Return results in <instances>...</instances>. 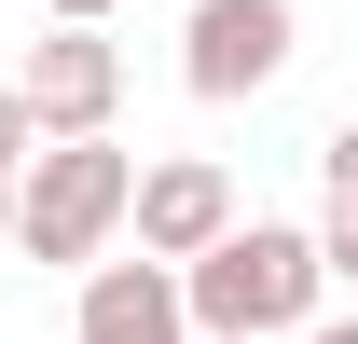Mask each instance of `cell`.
Listing matches in <instances>:
<instances>
[{"mask_svg":"<svg viewBox=\"0 0 358 344\" xmlns=\"http://www.w3.org/2000/svg\"><path fill=\"white\" fill-rule=\"evenodd\" d=\"M179 303H193V344H275L331 317V261L303 220H234L207 261H179Z\"/></svg>","mask_w":358,"mask_h":344,"instance_id":"obj_1","label":"cell"},{"mask_svg":"<svg viewBox=\"0 0 358 344\" xmlns=\"http://www.w3.org/2000/svg\"><path fill=\"white\" fill-rule=\"evenodd\" d=\"M124 207H138V152H110V138H42L28 179H14V248L96 275L110 234H124Z\"/></svg>","mask_w":358,"mask_h":344,"instance_id":"obj_2","label":"cell"},{"mask_svg":"<svg viewBox=\"0 0 358 344\" xmlns=\"http://www.w3.org/2000/svg\"><path fill=\"white\" fill-rule=\"evenodd\" d=\"M289 55H303V14H289V0H193V28H179V83L207 96V110H234V96H262Z\"/></svg>","mask_w":358,"mask_h":344,"instance_id":"obj_3","label":"cell"},{"mask_svg":"<svg viewBox=\"0 0 358 344\" xmlns=\"http://www.w3.org/2000/svg\"><path fill=\"white\" fill-rule=\"evenodd\" d=\"M234 166L221 152H166V166H138V207H124V234H138V261H207L234 234Z\"/></svg>","mask_w":358,"mask_h":344,"instance_id":"obj_4","label":"cell"},{"mask_svg":"<svg viewBox=\"0 0 358 344\" xmlns=\"http://www.w3.org/2000/svg\"><path fill=\"white\" fill-rule=\"evenodd\" d=\"M14 96H28V138H110V110H124V55L96 42V28H42L28 69H14Z\"/></svg>","mask_w":358,"mask_h":344,"instance_id":"obj_5","label":"cell"},{"mask_svg":"<svg viewBox=\"0 0 358 344\" xmlns=\"http://www.w3.org/2000/svg\"><path fill=\"white\" fill-rule=\"evenodd\" d=\"M83 344H193V303H179V261H96L83 275Z\"/></svg>","mask_w":358,"mask_h":344,"instance_id":"obj_6","label":"cell"},{"mask_svg":"<svg viewBox=\"0 0 358 344\" xmlns=\"http://www.w3.org/2000/svg\"><path fill=\"white\" fill-rule=\"evenodd\" d=\"M317 261H331V289H358V124L317 138Z\"/></svg>","mask_w":358,"mask_h":344,"instance_id":"obj_7","label":"cell"},{"mask_svg":"<svg viewBox=\"0 0 358 344\" xmlns=\"http://www.w3.org/2000/svg\"><path fill=\"white\" fill-rule=\"evenodd\" d=\"M28 152H42V138H28V96L0 83V234H14V179H28Z\"/></svg>","mask_w":358,"mask_h":344,"instance_id":"obj_8","label":"cell"},{"mask_svg":"<svg viewBox=\"0 0 358 344\" xmlns=\"http://www.w3.org/2000/svg\"><path fill=\"white\" fill-rule=\"evenodd\" d=\"M55 28H110V14H124V0H42Z\"/></svg>","mask_w":358,"mask_h":344,"instance_id":"obj_9","label":"cell"},{"mask_svg":"<svg viewBox=\"0 0 358 344\" xmlns=\"http://www.w3.org/2000/svg\"><path fill=\"white\" fill-rule=\"evenodd\" d=\"M303 344H358V317H317V331H303Z\"/></svg>","mask_w":358,"mask_h":344,"instance_id":"obj_10","label":"cell"}]
</instances>
